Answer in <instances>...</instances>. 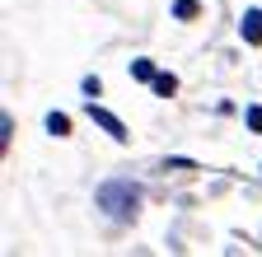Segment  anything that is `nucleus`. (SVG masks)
Wrapping results in <instances>:
<instances>
[{"label": "nucleus", "mask_w": 262, "mask_h": 257, "mask_svg": "<svg viewBox=\"0 0 262 257\" xmlns=\"http://www.w3.org/2000/svg\"><path fill=\"white\" fill-rule=\"evenodd\" d=\"M94 201H98V211H103L108 220H136V211H141V187L131 182V178H108L103 187L94 192Z\"/></svg>", "instance_id": "1"}, {"label": "nucleus", "mask_w": 262, "mask_h": 257, "mask_svg": "<svg viewBox=\"0 0 262 257\" xmlns=\"http://www.w3.org/2000/svg\"><path fill=\"white\" fill-rule=\"evenodd\" d=\"M84 112H89V122H98V126H103V131H108L113 141H126V126H122V117H113L108 108H98L94 99H89V108H84Z\"/></svg>", "instance_id": "2"}, {"label": "nucleus", "mask_w": 262, "mask_h": 257, "mask_svg": "<svg viewBox=\"0 0 262 257\" xmlns=\"http://www.w3.org/2000/svg\"><path fill=\"white\" fill-rule=\"evenodd\" d=\"M239 33H244V42H262V10H244Z\"/></svg>", "instance_id": "3"}, {"label": "nucleus", "mask_w": 262, "mask_h": 257, "mask_svg": "<svg viewBox=\"0 0 262 257\" xmlns=\"http://www.w3.org/2000/svg\"><path fill=\"white\" fill-rule=\"evenodd\" d=\"M47 131L52 136H71V117L66 112H47Z\"/></svg>", "instance_id": "4"}, {"label": "nucleus", "mask_w": 262, "mask_h": 257, "mask_svg": "<svg viewBox=\"0 0 262 257\" xmlns=\"http://www.w3.org/2000/svg\"><path fill=\"white\" fill-rule=\"evenodd\" d=\"M150 89L159 94V99H169V94L178 89V80H173V75H155V80H150Z\"/></svg>", "instance_id": "5"}, {"label": "nucleus", "mask_w": 262, "mask_h": 257, "mask_svg": "<svg viewBox=\"0 0 262 257\" xmlns=\"http://www.w3.org/2000/svg\"><path fill=\"white\" fill-rule=\"evenodd\" d=\"M131 80H155V66H150V61H131Z\"/></svg>", "instance_id": "6"}, {"label": "nucleus", "mask_w": 262, "mask_h": 257, "mask_svg": "<svg viewBox=\"0 0 262 257\" xmlns=\"http://www.w3.org/2000/svg\"><path fill=\"white\" fill-rule=\"evenodd\" d=\"M173 14L178 19H196V0H173Z\"/></svg>", "instance_id": "7"}, {"label": "nucleus", "mask_w": 262, "mask_h": 257, "mask_svg": "<svg viewBox=\"0 0 262 257\" xmlns=\"http://www.w3.org/2000/svg\"><path fill=\"white\" fill-rule=\"evenodd\" d=\"M244 117H248L253 131H262V108H257V103H248V108H244Z\"/></svg>", "instance_id": "8"}, {"label": "nucleus", "mask_w": 262, "mask_h": 257, "mask_svg": "<svg viewBox=\"0 0 262 257\" xmlns=\"http://www.w3.org/2000/svg\"><path fill=\"white\" fill-rule=\"evenodd\" d=\"M80 89H84V94H89V99H98V94H103V84H98V80H94V75H89V80H84V84H80Z\"/></svg>", "instance_id": "9"}]
</instances>
